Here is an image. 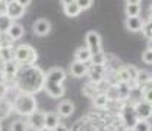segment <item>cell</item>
Returning a JSON list of instances; mask_svg holds the SVG:
<instances>
[{
  "mask_svg": "<svg viewBox=\"0 0 152 131\" xmlns=\"http://www.w3.org/2000/svg\"><path fill=\"white\" fill-rule=\"evenodd\" d=\"M45 73L37 66H20L15 77V85L20 93L35 95L44 89Z\"/></svg>",
  "mask_w": 152,
  "mask_h": 131,
  "instance_id": "1",
  "label": "cell"
},
{
  "mask_svg": "<svg viewBox=\"0 0 152 131\" xmlns=\"http://www.w3.org/2000/svg\"><path fill=\"white\" fill-rule=\"evenodd\" d=\"M12 106L16 114L23 115V117H29L32 112L37 111V99L34 95L19 92L18 96L12 101Z\"/></svg>",
  "mask_w": 152,
  "mask_h": 131,
  "instance_id": "2",
  "label": "cell"
},
{
  "mask_svg": "<svg viewBox=\"0 0 152 131\" xmlns=\"http://www.w3.org/2000/svg\"><path fill=\"white\" fill-rule=\"evenodd\" d=\"M37 51L26 44H20L15 48V61L19 66H34L37 63Z\"/></svg>",
  "mask_w": 152,
  "mask_h": 131,
  "instance_id": "3",
  "label": "cell"
},
{
  "mask_svg": "<svg viewBox=\"0 0 152 131\" xmlns=\"http://www.w3.org/2000/svg\"><path fill=\"white\" fill-rule=\"evenodd\" d=\"M85 41H86V48L91 51L92 56H96L101 51V37L98 35V32L95 31H89L86 35H85Z\"/></svg>",
  "mask_w": 152,
  "mask_h": 131,
  "instance_id": "4",
  "label": "cell"
},
{
  "mask_svg": "<svg viewBox=\"0 0 152 131\" xmlns=\"http://www.w3.org/2000/svg\"><path fill=\"white\" fill-rule=\"evenodd\" d=\"M121 115H123V121H124V124L129 127V128H132L136 125V122L139 121L137 119V115L134 112V105L132 103H124L123 105V108H121Z\"/></svg>",
  "mask_w": 152,
  "mask_h": 131,
  "instance_id": "5",
  "label": "cell"
},
{
  "mask_svg": "<svg viewBox=\"0 0 152 131\" xmlns=\"http://www.w3.org/2000/svg\"><path fill=\"white\" fill-rule=\"evenodd\" d=\"M45 115L47 112H44V111H35V112H32L29 117H28V127H31L32 130L35 131H39L41 128H44L45 127Z\"/></svg>",
  "mask_w": 152,
  "mask_h": 131,
  "instance_id": "6",
  "label": "cell"
},
{
  "mask_svg": "<svg viewBox=\"0 0 152 131\" xmlns=\"http://www.w3.org/2000/svg\"><path fill=\"white\" fill-rule=\"evenodd\" d=\"M88 75L89 80L94 85H99L101 82H104V75H105V66H99V64H91L88 67Z\"/></svg>",
  "mask_w": 152,
  "mask_h": 131,
  "instance_id": "7",
  "label": "cell"
},
{
  "mask_svg": "<svg viewBox=\"0 0 152 131\" xmlns=\"http://www.w3.org/2000/svg\"><path fill=\"white\" fill-rule=\"evenodd\" d=\"M64 79H66V72L60 67H53L45 73V82H50V83L63 85Z\"/></svg>",
  "mask_w": 152,
  "mask_h": 131,
  "instance_id": "8",
  "label": "cell"
},
{
  "mask_svg": "<svg viewBox=\"0 0 152 131\" xmlns=\"http://www.w3.org/2000/svg\"><path fill=\"white\" fill-rule=\"evenodd\" d=\"M25 13V7H22L19 4V1L13 0V1H7V7H6V16L10 18L12 20L13 19H19L23 16Z\"/></svg>",
  "mask_w": 152,
  "mask_h": 131,
  "instance_id": "9",
  "label": "cell"
},
{
  "mask_svg": "<svg viewBox=\"0 0 152 131\" xmlns=\"http://www.w3.org/2000/svg\"><path fill=\"white\" fill-rule=\"evenodd\" d=\"M134 112L137 115L139 119H148L152 117V106L151 103L145 102V101H139L134 103Z\"/></svg>",
  "mask_w": 152,
  "mask_h": 131,
  "instance_id": "10",
  "label": "cell"
},
{
  "mask_svg": "<svg viewBox=\"0 0 152 131\" xmlns=\"http://www.w3.org/2000/svg\"><path fill=\"white\" fill-rule=\"evenodd\" d=\"M19 66L18 63L13 60V61H9V63H4V70H3V73H1V76H3V80L1 82H4V80H13L15 82V77H16V73H18L19 70Z\"/></svg>",
  "mask_w": 152,
  "mask_h": 131,
  "instance_id": "11",
  "label": "cell"
},
{
  "mask_svg": "<svg viewBox=\"0 0 152 131\" xmlns=\"http://www.w3.org/2000/svg\"><path fill=\"white\" fill-rule=\"evenodd\" d=\"M32 31H34V34L38 35V37H45V35L50 34L51 25H50V22L45 20V19H38V20L34 22V25H32Z\"/></svg>",
  "mask_w": 152,
  "mask_h": 131,
  "instance_id": "12",
  "label": "cell"
},
{
  "mask_svg": "<svg viewBox=\"0 0 152 131\" xmlns=\"http://www.w3.org/2000/svg\"><path fill=\"white\" fill-rule=\"evenodd\" d=\"M44 90L47 92L48 96H51V98H54V99L61 98L63 93H64L63 85H56V83H50V82H45V83H44Z\"/></svg>",
  "mask_w": 152,
  "mask_h": 131,
  "instance_id": "13",
  "label": "cell"
},
{
  "mask_svg": "<svg viewBox=\"0 0 152 131\" xmlns=\"http://www.w3.org/2000/svg\"><path fill=\"white\" fill-rule=\"evenodd\" d=\"M61 4H63V12H64V15L69 16V18H76V16L82 12V10L79 9V6H77V1H75V0L63 1Z\"/></svg>",
  "mask_w": 152,
  "mask_h": 131,
  "instance_id": "14",
  "label": "cell"
},
{
  "mask_svg": "<svg viewBox=\"0 0 152 131\" xmlns=\"http://www.w3.org/2000/svg\"><path fill=\"white\" fill-rule=\"evenodd\" d=\"M75 111V105L70 102V101H61L58 105H57V115L61 117V118H67L70 117Z\"/></svg>",
  "mask_w": 152,
  "mask_h": 131,
  "instance_id": "15",
  "label": "cell"
},
{
  "mask_svg": "<svg viewBox=\"0 0 152 131\" xmlns=\"http://www.w3.org/2000/svg\"><path fill=\"white\" fill-rule=\"evenodd\" d=\"M70 75L73 77H83L85 75H88V66L85 63L80 61H73L70 64Z\"/></svg>",
  "mask_w": 152,
  "mask_h": 131,
  "instance_id": "16",
  "label": "cell"
},
{
  "mask_svg": "<svg viewBox=\"0 0 152 131\" xmlns=\"http://www.w3.org/2000/svg\"><path fill=\"white\" fill-rule=\"evenodd\" d=\"M7 35L12 41H18V39L23 37V26L18 22H13L12 26L9 28V31H7Z\"/></svg>",
  "mask_w": 152,
  "mask_h": 131,
  "instance_id": "17",
  "label": "cell"
},
{
  "mask_svg": "<svg viewBox=\"0 0 152 131\" xmlns=\"http://www.w3.org/2000/svg\"><path fill=\"white\" fill-rule=\"evenodd\" d=\"M126 15L127 18H137L142 7H140V1H127L126 3Z\"/></svg>",
  "mask_w": 152,
  "mask_h": 131,
  "instance_id": "18",
  "label": "cell"
},
{
  "mask_svg": "<svg viewBox=\"0 0 152 131\" xmlns=\"http://www.w3.org/2000/svg\"><path fill=\"white\" fill-rule=\"evenodd\" d=\"M91 58H92V54H91V51H89L86 47H79L75 51L76 61H80V63H85V64H86L88 61H91Z\"/></svg>",
  "mask_w": 152,
  "mask_h": 131,
  "instance_id": "19",
  "label": "cell"
},
{
  "mask_svg": "<svg viewBox=\"0 0 152 131\" xmlns=\"http://www.w3.org/2000/svg\"><path fill=\"white\" fill-rule=\"evenodd\" d=\"M126 28L130 31V32H137V31H142L143 28V20L139 18H127L126 19Z\"/></svg>",
  "mask_w": 152,
  "mask_h": 131,
  "instance_id": "20",
  "label": "cell"
},
{
  "mask_svg": "<svg viewBox=\"0 0 152 131\" xmlns=\"http://www.w3.org/2000/svg\"><path fill=\"white\" fill-rule=\"evenodd\" d=\"M115 86H117V92H118V99L120 101H127L130 98L132 89H130V86L127 83H118Z\"/></svg>",
  "mask_w": 152,
  "mask_h": 131,
  "instance_id": "21",
  "label": "cell"
},
{
  "mask_svg": "<svg viewBox=\"0 0 152 131\" xmlns=\"http://www.w3.org/2000/svg\"><path fill=\"white\" fill-rule=\"evenodd\" d=\"M115 77H117V85L118 83H130L132 82V79H130V75H129V72L126 70V67H121V69H118L117 72H115Z\"/></svg>",
  "mask_w": 152,
  "mask_h": 131,
  "instance_id": "22",
  "label": "cell"
},
{
  "mask_svg": "<svg viewBox=\"0 0 152 131\" xmlns=\"http://www.w3.org/2000/svg\"><path fill=\"white\" fill-rule=\"evenodd\" d=\"M58 124H60L58 115L53 112H47V115H45V127L50 128V130H54Z\"/></svg>",
  "mask_w": 152,
  "mask_h": 131,
  "instance_id": "23",
  "label": "cell"
},
{
  "mask_svg": "<svg viewBox=\"0 0 152 131\" xmlns=\"http://www.w3.org/2000/svg\"><path fill=\"white\" fill-rule=\"evenodd\" d=\"M110 103V101H108V98H107V95L104 93H98L96 96L94 98V105L96 108H99V109H104V108H107V105Z\"/></svg>",
  "mask_w": 152,
  "mask_h": 131,
  "instance_id": "24",
  "label": "cell"
},
{
  "mask_svg": "<svg viewBox=\"0 0 152 131\" xmlns=\"http://www.w3.org/2000/svg\"><path fill=\"white\" fill-rule=\"evenodd\" d=\"M152 80V76H151V73L149 72H146V70H139L137 72V76H136V83L137 85H146V83H149Z\"/></svg>",
  "mask_w": 152,
  "mask_h": 131,
  "instance_id": "25",
  "label": "cell"
},
{
  "mask_svg": "<svg viewBox=\"0 0 152 131\" xmlns=\"http://www.w3.org/2000/svg\"><path fill=\"white\" fill-rule=\"evenodd\" d=\"M12 109H13V106H12V102L1 99V101H0V119L6 118V117L10 114V111H12Z\"/></svg>",
  "mask_w": 152,
  "mask_h": 131,
  "instance_id": "26",
  "label": "cell"
},
{
  "mask_svg": "<svg viewBox=\"0 0 152 131\" xmlns=\"http://www.w3.org/2000/svg\"><path fill=\"white\" fill-rule=\"evenodd\" d=\"M13 20L10 18H7L6 15H0V35L1 34H7L9 28L12 26Z\"/></svg>",
  "mask_w": 152,
  "mask_h": 131,
  "instance_id": "27",
  "label": "cell"
},
{
  "mask_svg": "<svg viewBox=\"0 0 152 131\" xmlns=\"http://www.w3.org/2000/svg\"><path fill=\"white\" fill-rule=\"evenodd\" d=\"M0 58L4 63L13 61L15 60V50L13 48H0Z\"/></svg>",
  "mask_w": 152,
  "mask_h": 131,
  "instance_id": "28",
  "label": "cell"
},
{
  "mask_svg": "<svg viewBox=\"0 0 152 131\" xmlns=\"http://www.w3.org/2000/svg\"><path fill=\"white\" fill-rule=\"evenodd\" d=\"M28 122L23 121V119H15L12 124H10V131H28Z\"/></svg>",
  "mask_w": 152,
  "mask_h": 131,
  "instance_id": "29",
  "label": "cell"
},
{
  "mask_svg": "<svg viewBox=\"0 0 152 131\" xmlns=\"http://www.w3.org/2000/svg\"><path fill=\"white\" fill-rule=\"evenodd\" d=\"M133 131H152V124L148 119H139L133 127Z\"/></svg>",
  "mask_w": 152,
  "mask_h": 131,
  "instance_id": "30",
  "label": "cell"
},
{
  "mask_svg": "<svg viewBox=\"0 0 152 131\" xmlns=\"http://www.w3.org/2000/svg\"><path fill=\"white\" fill-rule=\"evenodd\" d=\"M83 93L86 95V96H89V98H92V99H94L96 95H98V93H102V92H99V89H98V85L91 83L89 86L86 85V86L83 88Z\"/></svg>",
  "mask_w": 152,
  "mask_h": 131,
  "instance_id": "31",
  "label": "cell"
},
{
  "mask_svg": "<svg viewBox=\"0 0 152 131\" xmlns=\"http://www.w3.org/2000/svg\"><path fill=\"white\" fill-rule=\"evenodd\" d=\"M104 93L107 95L108 101H120V99H118V92H117V86H115V85L108 86L107 90H105Z\"/></svg>",
  "mask_w": 152,
  "mask_h": 131,
  "instance_id": "32",
  "label": "cell"
},
{
  "mask_svg": "<svg viewBox=\"0 0 152 131\" xmlns=\"http://www.w3.org/2000/svg\"><path fill=\"white\" fill-rule=\"evenodd\" d=\"M13 47V41L9 38L7 34H1L0 35V48H12Z\"/></svg>",
  "mask_w": 152,
  "mask_h": 131,
  "instance_id": "33",
  "label": "cell"
},
{
  "mask_svg": "<svg viewBox=\"0 0 152 131\" xmlns=\"http://www.w3.org/2000/svg\"><path fill=\"white\" fill-rule=\"evenodd\" d=\"M142 32H143V35L148 38V39H152V20L143 22V28H142Z\"/></svg>",
  "mask_w": 152,
  "mask_h": 131,
  "instance_id": "34",
  "label": "cell"
},
{
  "mask_svg": "<svg viewBox=\"0 0 152 131\" xmlns=\"http://www.w3.org/2000/svg\"><path fill=\"white\" fill-rule=\"evenodd\" d=\"M77 6L80 10H88L92 6V1L91 0H77Z\"/></svg>",
  "mask_w": 152,
  "mask_h": 131,
  "instance_id": "35",
  "label": "cell"
},
{
  "mask_svg": "<svg viewBox=\"0 0 152 131\" xmlns=\"http://www.w3.org/2000/svg\"><path fill=\"white\" fill-rule=\"evenodd\" d=\"M142 60H143V63H146V64H152V51L151 50H145L143 53H142Z\"/></svg>",
  "mask_w": 152,
  "mask_h": 131,
  "instance_id": "36",
  "label": "cell"
},
{
  "mask_svg": "<svg viewBox=\"0 0 152 131\" xmlns=\"http://www.w3.org/2000/svg\"><path fill=\"white\" fill-rule=\"evenodd\" d=\"M7 92H9V86H7L4 82H1V80H0V101L6 98Z\"/></svg>",
  "mask_w": 152,
  "mask_h": 131,
  "instance_id": "37",
  "label": "cell"
},
{
  "mask_svg": "<svg viewBox=\"0 0 152 131\" xmlns=\"http://www.w3.org/2000/svg\"><path fill=\"white\" fill-rule=\"evenodd\" d=\"M142 96H143L142 101H145V102H148V103H152V89H143Z\"/></svg>",
  "mask_w": 152,
  "mask_h": 131,
  "instance_id": "38",
  "label": "cell"
},
{
  "mask_svg": "<svg viewBox=\"0 0 152 131\" xmlns=\"http://www.w3.org/2000/svg\"><path fill=\"white\" fill-rule=\"evenodd\" d=\"M126 70L129 72V75H130V79L132 80H136V76H137V69H134L133 66H126Z\"/></svg>",
  "mask_w": 152,
  "mask_h": 131,
  "instance_id": "39",
  "label": "cell"
},
{
  "mask_svg": "<svg viewBox=\"0 0 152 131\" xmlns=\"http://www.w3.org/2000/svg\"><path fill=\"white\" fill-rule=\"evenodd\" d=\"M6 7L7 1H0V15H6Z\"/></svg>",
  "mask_w": 152,
  "mask_h": 131,
  "instance_id": "40",
  "label": "cell"
},
{
  "mask_svg": "<svg viewBox=\"0 0 152 131\" xmlns=\"http://www.w3.org/2000/svg\"><path fill=\"white\" fill-rule=\"evenodd\" d=\"M53 131H69V128H67L64 124H58V125H57V127Z\"/></svg>",
  "mask_w": 152,
  "mask_h": 131,
  "instance_id": "41",
  "label": "cell"
},
{
  "mask_svg": "<svg viewBox=\"0 0 152 131\" xmlns=\"http://www.w3.org/2000/svg\"><path fill=\"white\" fill-rule=\"evenodd\" d=\"M19 1V4L22 6V7H26V6H29L31 4V1L29 0H18Z\"/></svg>",
  "mask_w": 152,
  "mask_h": 131,
  "instance_id": "42",
  "label": "cell"
},
{
  "mask_svg": "<svg viewBox=\"0 0 152 131\" xmlns=\"http://www.w3.org/2000/svg\"><path fill=\"white\" fill-rule=\"evenodd\" d=\"M3 70H4V61L0 58V75L3 73Z\"/></svg>",
  "mask_w": 152,
  "mask_h": 131,
  "instance_id": "43",
  "label": "cell"
},
{
  "mask_svg": "<svg viewBox=\"0 0 152 131\" xmlns=\"http://www.w3.org/2000/svg\"><path fill=\"white\" fill-rule=\"evenodd\" d=\"M148 50L152 51V39H149V42H148Z\"/></svg>",
  "mask_w": 152,
  "mask_h": 131,
  "instance_id": "44",
  "label": "cell"
},
{
  "mask_svg": "<svg viewBox=\"0 0 152 131\" xmlns=\"http://www.w3.org/2000/svg\"><path fill=\"white\" fill-rule=\"evenodd\" d=\"M39 131H53V130H50V128H47V127H44V128H41Z\"/></svg>",
  "mask_w": 152,
  "mask_h": 131,
  "instance_id": "45",
  "label": "cell"
},
{
  "mask_svg": "<svg viewBox=\"0 0 152 131\" xmlns=\"http://www.w3.org/2000/svg\"><path fill=\"white\" fill-rule=\"evenodd\" d=\"M149 20H152V9H151V13H149Z\"/></svg>",
  "mask_w": 152,
  "mask_h": 131,
  "instance_id": "46",
  "label": "cell"
},
{
  "mask_svg": "<svg viewBox=\"0 0 152 131\" xmlns=\"http://www.w3.org/2000/svg\"><path fill=\"white\" fill-rule=\"evenodd\" d=\"M0 131H1V124H0Z\"/></svg>",
  "mask_w": 152,
  "mask_h": 131,
  "instance_id": "47",
  "label": "cell"
},
{
  "mask_svg": "<svg viewBox=\"0 0 152 131\" xmlns=\"http://www.w3.org/2000/svg\"><path fill=\"white\" fill-rule=\"evenodd\" d=\"M151 106H152V103H151Z\"/></svg>",
  "mask_w": 152,
  "mask_h": 131,
  "instance_id": "48",
  "label": "cell"
}]
</instances>
